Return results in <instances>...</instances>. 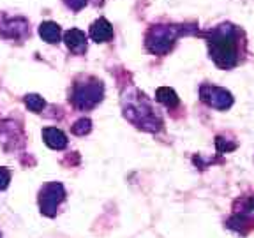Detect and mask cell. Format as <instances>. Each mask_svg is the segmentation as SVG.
<instances>
[{"label": "cell", "instance_id": "cell-1", "mask_svg": "<svg viewBox=\"0 0 254 238\" xmlns=\"http://www.w3.org/2000/svg\"><path fill=\"white\" fill-rule=\"evenodd\" d=\"M199 36L206 41L208 55L219 69L230 71L240 63L246 52V36L240 27L233 23H219Z\"/></svg>", "mask_w": 254, "mask_h": 238}, {"label": "cell", "instance_id": "cell-2", "mask_svg": "<svg viewBox=\"0 0 254 238\" xmlns=\"http://www.w3.org/2000/svg\"><path fill=\"white\" fill-rule=\"evenodd\" d=\"M187 34H198L196 23L192 27L189 25H173V23H159L152 25L148 32L145 34V46L150 53L163 57L170 53V50L175 46L177 39Z\"/></svg>", "mask_w": 254, "mask_h": 238}, {"label": "cell", "instance_id": "cell-3", "mask_svg": "<svg viewBox=\"0 0 254 238\" xmlns=\"http://www.w3.org/2000/svg\"><path fill=\"white\" fill-rule=\"evenodd\" d=\"M124 103V117L136 127L148 132H157L163 127V120L155 113L145 94L136 92V97H127Z\"/></svg>", "mask_w": 254, "mask_h": 238}, {"label": "cell", "instance_id": "cell-4", "mask_svg": "<svg viewBox=\"0 0 254 238\" xmlns=\"http://www.w3.org/2000/svg\"><path fill=\"white\" fill-rule=\"evenodd\" d=\"M104 97V85L101 79L97 78H88L81 79V81H76L72 85V90H71V103L76 110H81V111H88L92 108H95L97 104L103 101Z\"/></svg>", "mask_w": 254, "mask_h": 238}, {"label": "cell", "instance_id": "cell-5", "mask_svg": "<svg viewBox=\"0 0 254 238\" xmlns=\"http://www.w3.org/2000/svg\"><path fill=\"white\" fill-rule=\"evenodd\" d=\"M65 199V189L62 183L50 182L41 187L39 190V208L41 214L46 217H55L60 203Z\"/></svg>", "mask_w": 254, "mask_h": 238}, {"label": "cell", "instance_id": "cell-6", "mask_svg": "<svg viewBox=\"0 0 254 238\" xmlns=\"http://www.w3.org/2000/svg\"><path fill=\"white\" fill-rule=\"evenodd\" d=\"M237 205H240V208L235 206L233 215L228 221V228L240 235H246L254 226V196L238 199Z\"/></svg>", "mask_w": 254, "mask_h": 238}, {"label": "cell", "instance_id": "cell-7", "mask_svg": "<svg viewBox=\"0 0 254 238\" xmlns=\"http://www.w3.org/2000/svg\"><path fill=\"white\" fill-rule=\"evenodd\" d=\"M199 97L206 106L214 108V110H221L226 111L233 106V95L230 90L217 85H210V83H203L199 87Z\"/></svg>", "mask_w": 254, "mask_h": 238}, {"label": "cell", "instance_id": "cell-8", "mask_svg": "<svg viewBox=\"0 0 254 238\" xmlns=\"http://www.w3.org/2000/svg\"><path fill=\"white\" fill-rule=\"evenodd\" d=\"M23 18H7V16H0V36L7 37V39H21L27 34H30V28L23 27L18 28V23H21Z\"/></svg>", "mask_w": 254, "mask_h": 238}, {"label": "cell", "instance_id": "cell-9", "mask_svg": "<svg viewBox=\"0 0 254 238\" xmlns=\"http://www.w3.org/2000/svg\"><path fill=\"white\" fill-rule=\"evenodd\" d=\"M64 41H65V46L74 55H81V53L87 52V36L79 28H71V30L65 32L64 34Z\"/></svg>", "mask_w": 254, "mask_h": 238}, {"label": "cell", "instance_id": "cell-10", "mask_svg": "<svg viewBox=\"0 0 254 238\" xmlns=\"http://www.w3.org/2000/svg\"><path fill=\"white\" fill-rule=\"evenodd\" d=\"M90 37L95 43H108L113 39V27L106 18H99L90 25Z\"/></svg>", "mask_w": 254, "mask_h": 238}, {"label": "cell", "instance_id": "cell-11", "mask_svg": "<svg viewBox=\"0 0 254 238\" xmlns=\"http://www.w3.org/2000/svg\"><path fill=\"white\" fill-rule=\"evenodd\" d=\"M43 139L52 150H64L69 143L67 136L64 134L60 129H57V127H46V129H43Z\"/></svg>", "mask_w": 254, "mask_h": 238}, {"label": "cell", "instance_id": "cell-12", "mask_svg": "<svg viewBox=\"0 0 254 238\" xmlns=\"http://www.w3.org/2000/svg\"><path fill=\"white\" fill-rule=\"evenodd\" d=\"M39 36L48 44H57L60 41V36H62V30L55 21H43L39 25Z\"/></svg>", "mask_w": 254, "mask_h": 238}, {"label": "cell", "instance_id": "cell-13", "mask_svg": "<svg viewBox=\"0 0 254 238\" xmlns=\"http://www.w3.org/2000/svg\"><path fill=\"white\" fill-rule=\"evenodd\" d=\"M155 99H157L161 104H164L166 108H170V110L177 108V106H179V103H180L177 92H175L173 88H170V87H159L157 90H155Z\"/></svg>", "mask_w": 254, "mask_h": 238}, {"label": "cell", "instance_id": "cell-14", "mask_svg": "<svg viewBox=\"0 0 254 238\" xmlns=\"http://www.w3.org/2000/svg\"><path fill=\"white\" fill-rule=\"evenodd\" d=\"M25 104H27L28 110L34 111V113H41V111L44 110V106H46L44 99L41 97V95H37V94H28V95H25Z\"/></svg>", "mask_w": 254, "mask_h": 238}, {"label": "cell", "instance_id": "cell-15", "mask_svg": "<svg viewBox=\"0 0 254 238\" xmlns=\"http://www.w3.org/2000/svg\"><path fill=\"white\" fill-rule=\"evenodd\" d=\"M72 134L76 136H85L88 134V132L92 131V120L87 119V117H83V119H79L78 122L74 123V125L71 127Z\"/></svg>", "mask_w": 254, "mask_h": 238}, {"label": "cell", "instance_id": "cell-16", "mask_svg": "<svg viewBox=\"0 0 254 238\" xmlns=\"http://www.w3.org/2000/svg\"><path fill=\"white\" fill-rule=\"evenodd\" d=\"M215 147H217L219 154H224V152H231L237 148V143H230V141H224L222 136H217L215 138Z\"/></svg>", "mask_w": 254, "mask_h": 238}, {"label": "cell", "instance_id": "cell-17", "mask_svg": "<svg viewBox=\"0 0 254 238\" xmlns=\"http://www.w3.org/2000/svg\"><path fill=\"white\" fill-rule=\"evenodd\" d=\"M9 182H11V171H9L7 168L0 166V190L7 189Z\"/></svg>", "mask_w": 254, "mask_h": 238}, {"label": "cell", "instance_id": "cell-18", "mask_svg": "<svg viewBox=\"0 0 254 238\" xmlns=\"http://www.w3.org/2000/svg\"><path fill=\"white\" fill-rule=\"evenodd\" d=\"M64 4L67 5L71 11H74V12H79L81 9L85 7V5L88 4V0H64Z\"/></svg>", "mask_w": 254, "mask_h": 238}, {"label": "cell", "instance_id": "cell-19", "mask_svg": "<svg viewBox=\"0 0 254 238\" xmlns=\"http://www.w3.org/2000/svg\"><path fill=\"white\" fill-rule=\"evenodd\" d=\"M0 238H2V233H0Z\"/></svg>", "mask_w": 254, "mask_h": 238}]
</instances>
